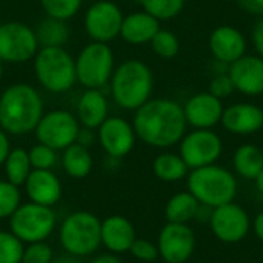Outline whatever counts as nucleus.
Returning a JSON list of instances; mask_svg holds the SVG:
<instances>
[{
  "label": "nucleus",
  "mask_w": 263,
  "mask_h": 263,
  "mask_svg": "<svg viewBox=\"0 0 263 263\" xmlns=\"http://www.w3.org/2000/svg\"><path fill=\"white\" fill-rule=\"evenodd\" d=\"M131 123L137 139L160 149L177 145L188 128L183 106L173 99H149L134 111Z\"/></svg>",
  "instance_id": "nucleus-1"
},
{
  "label": "nucleus",
  "mask_w": 263,
  "mask_h": 263,
  "mask_svg": "<svg viewBox=\"0 0 263 263\" xmlns=\"http://www.w3.org/2000/svg\"><path fill=\"white\" fill-rule=\"evenodd\" d=\"M43 116V100L28 83H12L0 96V128L6 134L32 133Z\"/></svg>",
  "instance_id": "nucleus-2"
},
{
  "label": "nucleus",
  "mask_w": 263,
  "mask_h": 263,
  "mask_svg": "<svg viewBox=\"0 0 263 263\" xmlns=\"http://www.w3.org/2000/svg\"><path fill=\"white\" fill-rule=\"evenodd\" d=\"M154 89V76L151 68L139 60L128 59L112 72L109 91L114 103L126 111H136L145 105Z\"/></svg>",
  "instance_id": "nucleus-3"
},
{
  "label": "nucleus",
  "mask_w": 263,
  "mask_h": 263,
  "mask_svg": "<svg viewBox=\"0 0 263 263\" xmlns=\"http://www.w3.org/2000/svg\"><path fill=\"white\" fill-rule=\"evenodd\" d=\"M186 186L199 203L210 208L230 203L237 194L236 176L216 163L191 170L186 176Z\"/></svg>",
  "instance_id": "nucleus-4"
},
{
  "label": "nucleus",
  "mask_w": 263,
  "mask_h": 263,
  "mask_svg": "<svg viewBox=\"0 0 263 263\" xmlns=\"http://www.w3.org/2000/svg\"><path fill=\"white\" fill-rule=\"evenodd\" d=\"M32 62L35 79L48 92L63 94L77 83L76 59L65 48H39Z\"/></svg>",
  "instance_id": "nucleus-5"
},
{
  "label": "nucleus",
  "mask_w": 263,
  "mask_h": 263,
  "mask_svg": "<svg viewBox=\"0 0 263 263\" xmlns=\"http://www.w3.org/2000/svg\"><path fill=\"white\" fill-rule=\"evenodd\" d=\"M102 220L91 211H74L68 214L59 228V242L65 253L76 257L92 256L102 245Z\"/></svg>",
  "instance_id": "nucleus-6"
},
{
  "label": "nucleus",
  "mask_w": 263,
  "mask_h": 263,
  "mask_svg": "<svg viewBox=\"0 0 263 263\" xmlns=\"http://www.w3.org/2000/svg\"><path fill=\"white\" fill-rule=\"evenodd\" d=\"M116 69L114 52L108 43L89 42L76 57L77 82L86 89H102Z\"/></svg>",
  "instance_id": "nucleus-7"
},
{
  "label": "nucleus",
  "mask_w": 263,
  "mask_h": 263,
  "mask_svg": "<svg viewBox=\"0 0 263 263\" xmlns=\"http://www.w3.org/2000/svg\"><path fill=\"white\" fill-rule=\"evenodd\" d=\"M57 228L55 211L34 202L22 203L9 217V231L25 245L46 240Z\"/></svg>",
  "instance_id": "nucleus-8"
},
{
  "label": "nucleus",
  "mask_w": 263,
  "mask_h": 263,
  "mask_svg": "<svg viewBox=\"0 0 263 263\" xmlns=\"http://www.w3.org/2000/svg\"><path fill=\"white\" fill-rule=\"evenodd\" d=\"M35 31L23 22L0 23V60L3 63H25L39 51Z\"/></svg>",
  "instance_id": "nucleus-9"
},
{
  "label": "nucleus",
  "mask_w": 263,
  "mask_h": 263,
  "mask_svg": "<svg viewBox=\"0 0 263 263\" xmlns=\"http://www.w3.org/2000/svg\"><path fill=\"white\" fill-rule=\"evenodd\" d=\"M80 123L71 111L52 109L43 112L34 133L39 143H43L55 151H63L69 145L76 143Z\"/></svg>",
  "instance_id": "nucleus-10"
},
{
  "label": "nucleus",
  "mask_w": 263,
  "mask_h": 263,
  "mask_svg": "<svg viewBox=\"0 0 263 263\" xmlns=\"http://www.w3.org/2000/svg\"><path fill=\"white\" fill-rule=\"evenodd\" d=\"M179 143V154L190 171L216 163L223 151V142L213 129H193Z\"/></svg>",
  "instance_id": "nucleus-11"
},
{
  "label": "nucleus",
  "mask_w": 263,
  "mask_h": 263,
  "mask_svg": "<svg viewBox=\"0 0 263 263\" xmlns=\"http://www.w3.org/2000/svg\"><path fill=\"white\" fill-rule=\"evenodd\" d=\"M123 12L111 0H96L85 12V31L92 42L109 43L120 37Z\"/></svg>",
  "instance_id": "nucleus-12"
},
{
  "label": "nucleus",
  "mask_w": 263,
  "mask_h": 263,
  "mask_svg": "<svg viewBox=\"0 0 263 263\" xmlns=\"http://www.w3.org/2000/svg\"><path fill=\"white\" fill-rule=\"evenodd\" d=\"M208 223L213 234L220 242L228 245L242 242L248 236L251 228L248 213L234 202L214 208Z\"/></svg>",
  "instance_id": "nucleus-13"
},
{
  "label": "nucleus",
  "mask_w": 263,
  "mask_h": 263,
  "mask_svg": "<svg viewBox=\"0 0 263 263\" xmlns=\"http://www.w3.org/2000/svg\"><path fill=\"white\" fill-rule=\"evenodd\" d=\"M196 248V234L188 223H166L157 239L159 257L166 263H186Z\"/></svg>",
  "instance_id": "nucleus-14"
},
{
  "label": "nucleus",
  "mask_w": 263,
  "mask_h": 263,
  "mask_svg": "<svg viewBox=\"0 0 263 263\" xmlns=\"http://www.w3.org/2000/svg\"><path fill=\"white\" fill-rule=\"evenodd\" d=\"M97 139L102 149L106 156L116 159H123L125 156H128L137 140L133 123L119 116L108 117L97 128Z\"/></svg>",
  "instance_id": "nucleus-15"
},
{
  "label": "nucleus",
  "mask_w": 263,
  "mask_h": 263,
  "mask_svg": "<svg viewBox=\"0 0 263 263\" xmlns=\"http://www.w3.org/2000/svg\"><path fill=\"white\" fill-rule=\"evenodd\" d=\"M223 109V102L210 91L191 96L183 105L186 123L194 129H213L220 123Z\"/></svg>",
  "instance_id": "nucleus-16"
},
{
  "label": "nucleus",
  "mask_w": 263,
  "mask_h": 263,
  "mask_svg": "<svg viewBox=\"0 0 263 263\" xmlns=\"http://www.w3.org/2000/svg\"><path fill=\"white\" fill-rule=\"evenodd\" d=\"M228 74L236 91L243 96L256 97L263 94V57L245 54L228 66Z\"/></svg>",
  "instance_id": "nucleus-17"
},
{
  "label": "nucleus",
  "mask_w": 263,
  "mask_h": 263,
  "mask_svg": "<svg viewBox=\"0 0 263 263\" xmlns=\"http://www.w3.org/2000/svg\"><path fill=\"white\" fill-rule=\"evenodd\" d=\"M208 46L216 60L231 65L247 54L248 42L245 34L236 26L220 25L210 34Z\"/></svg>",
  "instance_id": "nucleus-18"
},
{
  "label": "nucleus",
  "mask_w": 263,
  "mask_h": 263,
  "mask_svg": "<svg viewBox=\"0 0 263 263\" xmlns=\"http://www.w3.org/2000/svg\"><path fill=\"white\" fill-rule=\"evenodd\" d=\"M220 125L225 131L237 136H248L259 133L263 128V109L250 102L230 105L223 109Z\"/></svg>",
  "instance_id": "nucleus-19"
},
{
  "label": "nucleus",
  "mask_w": 263,
  "mask_h": 263,
  "mask_svg": "<svg viewBox=\"0 0 263 263\" xmlns=\"http://www.w3.org/2000/svg\"><path fill=\"white\" fill-rule=\"evenodd\" d=\"M23 186L29 202L49 208H54L63 194L62 182L52 170H32Z\"/></svg>",
  "instance_id": "nucleus-20"
},
{
  "label": "nucleus",
  "mask_w": 263,
  "mask_h": 263,
  "mask_svg": "<svg viewBox=\"0 0 263 263\" xmlns=\"http://www.w3.org/2000/svg\"><path fill=\"white\" fill-rule=\"evenodd\" d=\"M136 236V228L133 222L120 214L108 216L100 225V240L102 245L112 254L128 253Z\"/></svg>",
  "instance_id": "nucleus-21"
},
{
  "label": "nucleus",
  "mask_w": 263,
  "mask_h": 263,
  "mask_svg": "<svg viewBox=\"0 0 263 263\" xmlns=\"http://www.w3.org/2000/svg\"><path fill=\"white\" fill-rule=\"evenodd\" d=\"M109 103L102 89H86L77 100L76 117L83 128L97 129L109 116Z\"/></svg>",
  "instance_id": "nucleus-22"
},
{
  "label": "nucleus",
  "mask_w": 263,
  "mask_h": 263,
  "mask_svg": "<svg viewBox=\"0 0 263 263\" xmlns=\"http://www.w3.org/2000/svg\"><path fill=\"white\" fill-rule=\"evenodd\" d=\"M160 29V22L145 11H137L123 17L120 37L129 45H145L153 40Z\"/></svg>",
  "instance_id": "nucleus-23"
},
{
  "label": "nucleus",
  "mask_w": 263,
  "mask_h": 263,
  "mask_svg": "<svg viewBox=\"0 0 263 263\" xmlns=\"http://www.w3.org/2000/svg\"><path fill=\"white\" fill-rule=\"evenodd\" d=\"M34 31L40 48H65L71 34L66 20L48 15L39 22Z\"/></svg>",
  "instance_id": "nucleus-24"
},
{
  "label": "nucleus",
  "mask_w": 263,
  "mask_h": 263,
  "mask_svg": "<svg viewBox=\"0 0 263 263\" xmlns=\"http://www.w3.org/2000/svg\"><path fill=\"white\" fill-rule=\"evenodd\" d=\"M94 166V159L89 148L79 143H72L63 149L62 168L72 179H85L91 174Z\"/></svg>",
  "instance_id": "nucleus-25"
},
{
  "label": "nucleus",
  "mask_w": 263,
  "mask_h": 263,
  "mask_svg": "<svg viewBox=\"0 0 263 263\" xmlns=\"http://www.w3.org/2000/svg\"><path fill=\"white\" fill-rule=\"evenodd\" d=\"M233 166L240 177L254 180L263 171V151L253 143L239 146L233 156Z\"/></svg>",
  "instance_id": "nucleus-26"
},
{
  "label": "nucleus",
  "mask_w": 263,
  "mask_h": 263,
  "mask_svg": "<svg viewBox=\"0 0 263 263\" xmlns=\"http://www.w3.org/2000/svg\"><path fill=\"white\" fill-rule=\"evenodd\" d=\"M153 173L159 180L173 183V182H179V180L185 179L190 173V168L186 166V163L180 157V154L166 151V153H160L154 159Z\"/></svg>",
  "instance_id": "nucleus-27"
},
{
  "label": "nucleus",
  "mask_w": 263,
  "mask_h": 263,
  "mask_svg": "<svg viewBox=\"0 0 263 263\" xmlns=\"http://www.w3.org/2000/svg\"><path fill=\"white\" fill-rule=\"evenodd\" d=\"M199 205L200 203L190 191L177 193L166 202L165 217L170 223H190L194 220Z\"/></svg>",
  "instance_id": "nucleus-28"
},
{
  "label": "nucleus",
  "mask_w": 263,
  "mask_h": 263,
  "mask_svg": "<svg viewBox=\"0 0 263 263\" xmlns=\"http://www.w3.org/2000/svg\"><path fill=\"white\" fill-rule=\"evenodd\" d=\"M3 170H5V177L8 182L14 183L17 186L25 185L29 173L32 171L28 151L23 148H11L8 157L3 163Z\"/></svg>",
  "instance_id": "nucleus-29"
},
{
  "label": "nucleus",
  "mask_w": 263,
  "mask_h": 263,
  "mask_svg": "<svg viewBox=\"0 0 263 263\" xmlns=\"http://www.w3.org/2000/svg\"><path fill=\"white\" fill-rule=\"evenodd\" d=\"M143 11L159 22L176 18L185 8V0H139Z\"/></svg>",
  "instance_id": "nucleus-30"
},
{
  "label": "nucleus",
  "mask_w": 263,
  "mask_h": 263,
  "mask_svg": "<svg viewBox=\"0 0 263 263\" xmlns=\"http://www.w3.org/2000/svg\"><path fill=\"white\" fill-rule=\"evenodd\" d=\"M153 52L165 60L174 59L179 51H180V42L177 39V35L170 31V29H159L156 32V35L153 37V40L149 42Z\"/></svg>",
  "instance_id": "nucleus-31"
},
{
  "label": "nucleus",
  "mask_w": 263,
  "mask_h": 263,
  "mask_svg": "<svg viewBox=\"0 0 263 263\" xmlns=\"http://www.w3.org/2000/svg\"><path fill=\"white\" fill-rule=\"evenodd\" d=\"M22 205L20 186L5 180H0V220L9 219Z\"/></svg>",
  "instance_id": "nucleus-32"
},
{
  "label": "nucleus",
  "mask_w": 263,
  "mask_h": 263,
  "mask_svg": "<svg viewBox=\"0 0 263 263\" xmlns=\"http://www.w3.org/2000/svg\"><path fill=\"white\" fill-rule=\"evenodd\" d=\"M40 5L48 17L68 22L80 11L82 0H40Z\"/></svg>",
  "instance_id": "nucleus-33"
},
{
  "label": "nucleus",
  "mask_w": 263,
  "mask_h": 263,
  "mask_svg": "<svg viewBox=\"0 0 263 263\" xmlns=\"http://www.w3.org/2000/svg\"><path fill=\"white\" fill-rule=\"evenodd\" d=\"M25 243L11 231H0V263H22Z\"/></svg>",
  "instance_id": "nucleus-34"
},
{
  "label": "nucleus",
  "mask_w": 263,
  "mask_h": 263,
  "mask_svg": "<svg viewBox=\"0 0 263 263\" xmlns=\"http://www.w3.org/2000/svg\"><path fill=\"white\" fill-rule=\"evenodd\" d=\"M28 154L32 170H52L57 165V151L43 143L34 145Z\"/></svg>",
  "instance_id": "nucleus-35"
},
{
  "label": "nucleus",
  "mask_w": 263,
  "mask_h": 263,
  "mask_svg": "<svg viewBox=\"0 0 263 263\" xmlns=\"http://www.w3.org/2000/svg\"><path fill=\"white\" fill-rule=\"evenodd\" d=\"M54 251L46 240L26 243L22 256V263H52Z\"/></svg>",
  "instance_id": "nucleus-36"
},
{
  "label": "nucleus",
  "mask_w": 263,
  "mask_h": 263,
  "mask_svg": "<svg viewBox=\"0 0 263 263\" xmlns=\"http://www.w3.org/2000/svg\"><path fill=\"white\" fill-rule=\"evenodd\" d=\"M128 253H131V256L136 260L145 263L154 262L159 257L157 245L153 243V242H149V240H146V239H139V237L134 240V243L131 245V248H129Z\"/></svg>",
  "instance_id": "nucleus-37"
},
{
  "label": "nucleus",
  "mask_w": 263,
  "mask_h": 263,
  "mask_svg": "<svg viewBox=\"0 0 263 263\" xmlns=\"http://www.w3.org/2000/svg\"><path fill=\"white\" fill-rule=\"evenodd\" d=\"M208 91H210L213 96H216L217 99L223 100V99H227L228 96H231V94L236 91V88H234V85H233V80H231L230 74H228V72H223V74H216V76H213V79H211V82H210Z\"/></svg>",
  "instance_id": "nucleus-38"
},
{
  "label": "nucleus",
  "mask_w": 263,
  "mask_h": 263,
  "mask_svg": "<svg viewBox=\"0 0 263 263\" xmlns=\"http://www.w3.org/2000/svg\"><path fill=\"white\" fill-rule=\"evenodd\" d=\"M251 42L257 55L263 57V17H259V20L256 22L251 31Z\"/></svg>",
  "instance_id": "nucleus-39"
},
{
  "label": "nucleus",
  "mask_w": 263,
  "mask_h": 263,
  "mask_svg": "<svg viewBox=\"0 0 263 263\" xmlns=\"http://www.w3.org/2000/svg\"><path fill=\"white\" fill-rule=\"evenodd\" d=\"M239 8L247 14L263 17V0H236Z\"/></svg>",
  "instance_id": "nucleus-40"
},
{
  "label": "nucleus",
  "mask_w": 263,
  "mask_h": 263,
  "mask_svg": "<svg viewBox=\"0 0 263 263\" xmlns=\"http://www.w3.org/2000/svg\"><path fill=\"white\" fill-rule=\"evenodd\" d=\"M96 134H94V129H89V128H83L80 126L79 129V134H77V139H76V143L82 145V146H86V148H91L96 142Z\"/></svg>",
  "instance_id": "nucleus-41"
},
{
  "label": "nucleus",
  "mask_w": 263,
  "mask_h": 263,
  "mask_svg": "<svg viewBox=\"0 0 263 263\" xmlns=\"http://www.w3.org/2000/svg\"><path fill=\"white\" fill-rule=\"evenodd\" d=\"M9 151H11V143H9L8 134L0 128V166L5 163Z\"/></svg>",
  "instance_id": "nucleus-42"
},
{
  "label": "nucleus",
  "mask_w": 263,
  "mask_h": 263,
  "mask_svg": "<svg viewBox=\"0 0 263 263\" xmlns=\"http://www.w3.org/2000/svg\"><path fill=\"white\" fill-rule=\"evenodd\" d=\"M89 263H122L120 259L112 254V253H106V254H99L97 257H94Z\"/></svg>",
  "instance_id": "nucleus-43"
},
{
  "label": "nucleus",
  "mask_w": 263,
  "mask_h": 263,
  "mask_svg": "<svg viewBox=\"0 0 263 263\" xmlns=\"http://www.w3.org/2000/svg\"><path fill=\"white\" fill-rule=\"evenodd\" d=\"M253 230H254L256 236L263 242V211H260V213L256 216V219H254V222H253Z\"/></svg>",
  "instance_id": "nucleus-44"
},
{
  "label": "nucleus",
  "mask_w": 263,
  "mask_h": 263,
  "mask_svg": "<svg viewBox=\"0 0 263 263\" xmlns=\"http://www.w3.org/2000/svg\"><path fill=\"white\" fill-rule=\"evenodd\" d=\"M80 257H76V256H71V254H65V256H60V257H54V260H52V263H80V260H79Z\"/></svg>",
  "instance_id": "nucleus-45"
},
{
  "label": "nucleus",
  "mask_w": 263,
  "mask_h": 263,
  "mask_svg": "<svg viewBox=\"0 0 263 263\" xmlns=\"http://www.w3.org/2000/svg\"><path fill=\"white\" fill-rule=\"evenodd\" d=\"M254 182H256V188L259 190V193L263 194V171L254 179Z\"/></svg>",
  "instance_id": "nucleus-46"
},
{
  "label": "nucleus",
  "mask_w": 263,
  "mask_h": 263,
  "mask_svg": "<svg viewBox=\"0 0 263 263\" xmlns=\"http://www.w3.org/2000/svg\"><path fill=\"white\" fill-rule=\"evenodd\" d=\"M2 79H3V62L0 60V82H2Z\"/></svg>",
  "instance_id": "nucleus-47"
}]
</instances>
